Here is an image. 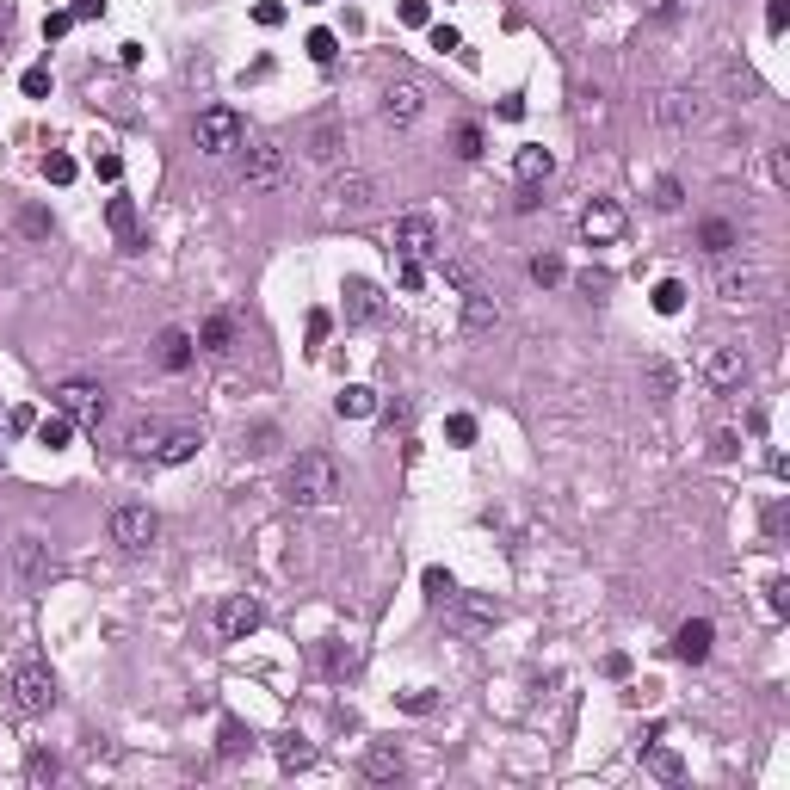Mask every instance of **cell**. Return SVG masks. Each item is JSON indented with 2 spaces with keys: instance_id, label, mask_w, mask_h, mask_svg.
<instances>
[{
  "instance_id": "cell-60",
  "label": "cell",
  "mask_w": 790,
  "mask_h": 790,
  "mask_svg": "<svg viewBox=\"0 0 790 790\" xmlns=\"http://www.w3.org/2000/svg\"><path fill=\"white\" fill-rule=\"evenodd\" d=\"M679 13V0H655V19H673Z\"/></svg>"
},
{
  "instance_id": "cell-42",
  "label": "cell",
  "mask_w": 790,
  "mask_h": 790,
  "mask_svg": "<svg viewBox=\"0 0 790 790\" xmlns=\"http://www.w3.org/2000/svg\"><path fill=\"white\" fill-rule=\"evenodd\" d=\"M686 192H679V179H655V210H679Z\"/></svg>"
},
{
  "instance_id": "cell-37",
  "label": "cell",
  "mask_w": 790,
  "mask_h": 790,
  "mask_svg": "<svg viewBox=\"0 0 790 790\" xmlns=\"http://www.w3.org/2000/svg\"><path fill=\"white\" fill-rule=\"evenodd\" d=\"M44 179H50V186H68V179H75V155H44Z\"/></svg>"
},
{
  "instance_id": "cell-19",
  "label": "cell",
  "mask_w": 790,
  "mask_h": 790,
  "mask_svg": "<svg viewBox=\"0 0 790 790\" xmlns=\"http://www.w3.org/2000/svg\"><path fill=\"white\" fill-rule=\"evenodd\" d=\"M710 642H716V624H710V618H692V624L673 630V655L698 667V661H710Z\"/></svg>"
},
{
  "instance_id": "cell-25",
  "label": "cell",
  "mask_w": 790,
  "mask_h": 790,
  "mask_svg": "<svg viewBox=\"0 0 790 790\" xmlns=\"http://www.w3.org/2000/svg\"><path fill=\"white\" fill-rule=\"evenodd\" d=\"M358 772H365L371 784H389V778H402V753H395V747H365Z\"/></svg>"
},
{
  "instance_id": "cell-24",
  "label": "cell",
  "mask_w": 790,
  "mask_h": 790,
  "mask_svg": "<svg viewBox=\"0 0 790 790\" xmlns=\"http://www.w3.org/2000/svg\"><path fill=\"white\" fill-rule=\"evenodd\" d=\"M105 223H112V235L124 241V254H136V247H142V235H136V204H130V198H112V204H105Z\"/></svg>"
},
{
  "instance_id": "cell-55",
  "label": "cell",
  "mask_w": 790,
  "mask_h": 790,
  "mask_svg": "<svg viewBox=\"0 0 790 790\" xmlns=\"http://www.w3.org/2000/svg\"><path fill=\"white\" fill-rule=\"evenodd\" d=\"M68 13H75V19H99L105 0H68Z\"/></svg>"
},
{
  "instance_id": "cell-2",
  "label": "cell",
  "mask_w": 790,
  "mask_h": 790,
  "mask_svg": "<svg viewBox=\"0 0 790 790\" xmlns=\"http://www.w3.org/2000/svg\"><path fill=\"white\" fill-rule=\"evenodd\" d=\"M241 186L247 192H278L284 179H291V149H284L278 136H254V142H241Z\"/></svg>"
},
{
  "instance_id": "cell-51",
  "label": "cell",
  "mask_w": 790,
  "mask_h": 790,
  "mask_svg": "<svg viewBox=\"0 0 790 790\" xmlns=\"http://www.w3.org/2000/svg\"><path fill=\"white\" fill-rule=\"evenodd\" d=\"M19 229H25V235H50V217H44V210H25Z\"/></svg>"
},
{
  "instance_id": "cell-54",
  "label": "cell",
  "mask_w": 790,
  "mask_h": 790,
  "mask_svg": "<svg viewBox=\"0 0 790 790\" xmlns=\"http://www.w3.org/2000/svg\"><path fill=\"white\" fill-rule=\"evenodd\" d=\"M328 328H334V321H328V309H315V315H309V340L321 346V340H328Z\"/></svg>"
},
{
  "instance_id": "cell-52",
  "label": "cell",
  "mask_w": 790,
  "mask_h": 790,
  "mask_svg": "<svg viewBox=\"0 0 790 790\" xmlns=\"http://www.w3.org/2000/svg\"><path fill=\"white\" fill-rule=\"evenodd\" d=\"M395 13H402V25H426V0H402Z\"/></svg>"
},
{
  "instance_id": "cell-58",
  "label": "cell",
  "mask_w": 790,
  "mask_h": 790,
  "mask_svg": "<svg viewBox=\"0 0 790 790\" xmlns=\"http://www.w3.org/2000/svg\"><path fill=\"white\" fill-rule=\"evenodd\" d=\"M772 179H778V186H790V161H784V149H772Z\"/></svg>"
},
{
  "instance_id": "cell-7",
  "label": "cell",
  "mask_w": 790,
  "mask_h": 790,
  "mask_svg": "<svg viewBox=\"0 0 790 790\" xmlns=\"http://www.w3.org/2000/svg\"><path fill=\"white\" fill-rule=\"evenodd\" d=\"M260 624H266V605H260L254 593H229V599L217 605V636H223V642H247Z\"/></svg>"
},
{
  "instance_id": "cell-38",
  "label": "cell",
  "mask_w": 790,
  "mask_h": 790,
  "mask_svg": "<svg viewBox=\"0 0 790 790\" xmlns=\"http://www.w3.org/2000/svg\"><path fill=\"white\" fill-rule=\"evenodd\" d=\"M309 760H315V753H309L303 741H278V766H284V772H303Z\"/></svg>"
},
{
  "instance_id": "cell-5",
  "label": "cell",
  "mask_w": 790,
  "mask_h": 790,
  "mask_svg": "<svg viewBox=\"0 0 790 790\" xmlns=\"http://www.w3.org/2000/svg\"><path fill=\"white\" fill-rule=\"evenodd\" d=\"M649 112H655V124H661L667 136H686V130L704 124V93H692V87H661Z\"/></svg>"
},
{
  "instance_id": "cell-20",
  "label": "cell",
  "mask_w": 790,
  "mask_h": 790,
  "mask_svg": "<svg viewBox=\"0 0 790 790\" xmlns=\"http://www.w3.org/2000/svg\"><path fill=\"white\" fill-rule=\"evenodd\" d=\"M155 358H161V371H186L192 358H198V340H192L186 328H167V334L155 340Z\"/></svg>"
},
{
  "instance_id": "cell-44",
  "label": "cell",
  "mask_w": 790,
  "mask_h": 790,
  "mask_svg": "<svg viewBox=\"0 0 790 790\" xmlns=\"http://www.w3.org/2000/svg\"><path fill=\"white\" fill-rule=\"evenodd\" d=\"M790 25V0H766V31L778 38V31Z\"/></svg>"
},
{
  "instance_id": "cell-26",
  "label": "cell",
  "mask_w": 790,
  "mask_h": 790,
  "mask_svg": "<svg viewBox=\"0 0 790 790\" xmlns=\"http://www.w3.org/2000/svg\"><path fill=\"white\" fill-rule=\"evenodd\" d=\"M198 445H204V439L192 433V426H179V433H167V439L155 445V463H192V457H198Z\"/></svg>"
},
{
  "instance_id": "cell-17",
  "label": "cell",
  "mask_w": 790,
  "mask_h": 790,
  "mask_svg": "<svg viewBox=\"0 0 790 790\" xmlns=\"http://www.w3.org/2000/svg\"><path fill=\"white\" fill-rule=\"evenodd\" d=\"M389 247H395V260H426L439 247L433 217H402V223H395V235H389Z\"/></svg>"
},
{
  "instance_id": "cell-43",
  "label": "cell",
  "mask_w": 790,
  "mask_h": 790,
  "mask_svg": "<svg viewBox=\"0 0 790 790\" xmlns=\"http://www.w3.org/2000/svg\"><path fill=\"white\" fill-rule=\"evenodd\" d=\"M19 87H25L31 99H50V68H25V75H19Z\"/></svg>"
},
{
  "instance_id": "cell-53",
  "label": "cell",
  "mask_w": 790,
  "mask_h": 790,
  "mask_svg": "<svg viewBox=\"0 0 790 790\" xmlns=\"http://www.w3.org/2000/svg\"><path fill=\"white\" fill-rule=\"evenodd\" d=\"M463 38H457V25H433V50H457Z\"/></svg>"
},
{
  "instance_id": "cell-22",
  "label": "cell",
  "mask_w": 790,
  "mask_h": 790,
  "mask_svg": "<svg viewBox=\"0 0 790 790\" xmlns=\"http://www.w3.org/2000/svg\"><path fill=\"white\" fill-rule=\"evenodd\" d=\"M513 173H519V186H544V179L556 173V155L537 149V142H525V149L513 155Z\"/></svg>"
},
{
  "instance_id": "cell-59",
  "label": "cell",
  "mask_w": 790,
  "mask_h": 790,
  "mask_svg": "<svg viewBox=\"0 0 790 790\" xmlns=\"http://www.w3.org/2000/svg\"><path fill=\"white\" fill-rule=\"evenodd\" d=\"M241 747H247V741H241V729H235V723H223V753H241Z\"/></svg>"
},
{
  "instance_id": "cell-34",
  "label": "cell",
  "mask_w": 790,
  "mask_h": 790,
  "mask_svg": "<svg viewBox=\"0 0 790 790\" xmlns=\"http://www.w3.org/2000/svg\"><path fill=\"white\" fill-rule=\"evenodd\" d=\"M161 439H167V426L142 420V426H130V439H124V445H130V451H149V457H155V445H161Z\"/></svg>"
},
{
  "instance_id": "cell-4",
  "label": "cell",
  "mask_w": 790,
  "mask_h": 790,
  "mask_svg": "<svg viewBox=\"0 0 790 790\" xmlns=\"http://www.w3.org/2000/svg\"><path fill=\"white\" fill-rule=\"evenodd\" d=\"M192 136H198L204 155H235L247 142V124H241V112H229V105H210V112H198Z\"/></svg>"
},
{
  "instance_id": "cell-8",
  "label": "cell",
  "mask_w": 790,
  "mask_h": 790,
  "mask_svg": "<svg viewBox=\"0 0 790 790\" xmlns=\"http://www.w3.org/2000/svg\"><path fill=\"white\" fill-rule=\"evenodd\" d=\"M303 155L315 167H340L346 161V124L340 118H309L303 124Z\"/></svg>"
},
{
  "instance_id": "cell-41",
  "label": "cell",
  "mask_w": 790,
  "mask_h": 790,
  "mask_svg": "<svg viewBox=\"0 0 790 790\" xmlns=\"http://www.w3.org/2000/svg\"><path fill=\"white\" fill-rule=\"evenodd\" d=\"M457 161H482V130H476V124L457 130Z\"/></svg>"
},
{
  "instance_id": "cell-29",
  "label": "cell",
  "mask_w": 790,
  "mask_h": 790,
  "mask_svg": "<svg viewBox=\"0 0 790 790\" xmlns=\"http://www.w3.org/2000/svg\"><path fill=\"white\" fill-rule=\"evenodd\" d=\"M31 433H38V445H50V451H62L68 439H75V420H68L62 408H50V414H44L38 426H31Z\"/></svg>"
},
{
  "instance_id": "cell-27",
  "label": "cell",
  "mask_w": 790,
  "mask_h": 790,
  "mask_svg": "<svg viewBox=\"0 0 790 790\" xmlns=\"http://www.w3.org/2000/svg\"><path fill=\"white\" fill-rule=\"evenodd\" d=\"M642 766H649L661 784H686V760H679L673 747H642Z\"/></svg>"
},
{
  "instance_id": "cell-45",
  "label": "cell",
  "mask_w": 790,
  "mask_h": 790,
  "mask_svg": "<svg viewBox=\"0 0 790 790\" xmlns=\"http://www.w3.org/2000/svg\"><path fill=\"white\" fill-rule=\"evenodd\" d=\"M68 31H75V13H68V7L44 19V38H68Z\"/></svg>"
},
{
  "instance_id": "cell-56",
  "label": "cell",
  "mask_w": 790,
  "mask_h": 790,
  "mask_svg": "<svg viewBox=\"0 0 790 790\" xmlns=\"http://www.w3.org/2000/svg\"><path fill=\"white\" fill-rule=\"evenodd\" d=\"M328 667H334V673H352V667H358V655H352V649H328Z\"/></svg>"
},
{
  "instance_id": "cell-57",
  "label": "cell",
  "mask_w": 790,
  "mask_h": 790,
  "mask_svg": "<svg viewBox=\"0 0 790 790\" xmlns=\"http://www.w3.org/2000/svg\"><path fill=\"white\" fill-rule=\"evenodd\" d=\"M735 445H741L735 433H716V445H710V451H716V457H723V463H729V457H735Z\"/></svg>"
},
{
  "instance_id": "cell-10",
  "label": "cell",
  "mask_w": 790,
  "mask_h": 790,
  "mask_svg": "<svg viewBox=\"0 0 790 790\" xmlns=\"http://www.w3.org/2000/svg\"><path fill=\"white\" fill-rule=\"evenodd\" d=\"M698 377H704L710 389H741V383H747V352H741L735 340H716V346L704 352Z\"/></svg>"
},
{
  "instance_id": "cell-3",
  "label": "cell",
  "mask_w": 790,
  "mask_h": 790,
  "mask_svg": "<svg viewBox=\"0 0 790 790\" xmlns=\"http://www.w3.org/2000/svg\"><path fill=\"white\" fill-rule=\"evenodd\" d=\"M7 692H13V704H19L25 716H50L56 679H50V667H44L38 655H13V661H7Z\"/></svg>"
},
{
  "instance_id": "cell-15",
  "label": "cell",
  "mask_w": 790,
  "mask_h": 790,
  "mask_svg": "<svg viewBox=\"0 0 790 790\" xmlns=\"http://www.w3.org/2000/svg\"><path fill=\"white\" fill-rule=\"evenodd\" d=\"M50 402L68 414V420H99L105 414V395H99V383H87V377H68V383H56V395Z\"/></svg>"
},
{
  "instance_id": "cell-16",
  "label": "cell",
  "mask_w": 790,
  "mask_h": 790,
  "mask_svg": "<svg viewBox=\"0 0 790 790\" xmlns=\"http://www.w3.org/2000/svg\"><path fill=\"white\" fill-rule=\"evenodd\" d=\"M760 291H766V278L753 272V266L716 260V297H723V303H760Z\"/></svg>"
},
{
  "instance_id": "cell-30",
  "label": "cell",
  "mask_w": 790,
  "mask_h": 790,
  "mask_svg": "<svg viewBox=\"0 0 790 790\" xmlns=\"http://www.w3.org/2000/svg\"><path fill=\"white\" fill-rule=\"evenodd\" d=\"M235 346V315H210L198 328V352H229Z\"/></svg>"
},
{
  "instance_id": "cell-31",
  "label": "cell",
  "mask_w": 790,
  "mask_h": 790,
  "mask_svg": "<svg viewBox=\"0 0 790 790\" xmlns=\"http://www.w3.org/2000/svg\"><path fill=\"white\" fill-rule=\"evenodd\" d=\"M25 778H31V784H38V790H50V784L62 778V760H56V753H50V747H38V753H31V760H25Z\"/></svg>"
},
{
  "instance_id": "cell-33",
  "label": "cell",
  "mask_w": 790,
  "mask_h": 790,
  "mask_svg": "<svg viewBox=\"0 0 790 790\" xmlns=\"http://www.w3.org/2000/svg\"><path fill=\"white\" fill-rule=\"evenodd\" d=\"M420 587H426V599H433V605H445V599L457 593V581H451V568H426V574H420Z\"/></svg>"
},
{
  "instance_id": "cell-18",
  "label": "cell",
  "mask_w": 790,
  "mask_h": 790,
  "mask_svg": "<svg viewBox=\"0 0 790 790\" xmlns=\"http://www.w3.org/2000/svg\"><path fill=\"white\" fill-rule=\"evenodd\" d=\"M420 112H426V87H414V81H395V87L383 93V124L408 130V124H420Z\"/></svg>"
},
{
  "instance_id": "cell-61",
  "label": "cell",
  "mask_w": 790,
  "mask_h": 790,
  "mask_svg": "<svg viewBox=\"0 0 790 790\" xmlns=\"http://www.w3.org/2000/svg\"><path fill=\"white\" fill-rule=\"evenodd\" d=\"M0 31H7V13H0Z\"/></svg>"
},
{
  "instance_id": "cell-21",
  "label": "cell",
  "mask_w": 790,
  "mask_h": 790,
  "mask_svg": "<svg viewBox=\"0 0 790 790\" xmlns=\"http://www.w3.org/2000/svg\"><path fill=\"white\" fill-rule=\"evenodd\" d=\"M494 321H500V303L482 291V284H476V291H463V334H488Z\"/></svg>"
},
{
  "instance_id": "cell-50",
  "label": "cell",
  "mask_w": 790,
  "mask_h": 790,
  "mask_svg": "<svg viewBox=\"0 0 790 790\" xmlns=\"http://www.w3.org/2000/svg\"><path fill=\"white\" fill-rule=\"evenodd\" d=\"M649 383H655V402H667V395H673V371L667 365H649Z\"/></svg>"
},
{
  "instance_id": "cell-35",
  "label": "cell",
  "mask_w": 790,
  "mask_h": 790,
  "mask_svg": "<svg viewBox=\"0 0 790 790\" xmlns=\"http://www.w3.org/2000/svg\"><path fill=\"white\" fill-rule=\"evenodd\" d=\"M303 50H309V62H334L340 56V38H334V31H309Z\"/></svg>"
},
{
  "instance_id": "cell-48",
  "label": "cell",
  "mask_w": 790,
  "mask_h": 790,
  "mask_svg": "<svg viewBox=\"0 0 790 790\" xmlns=\"http://www.w3.org/2000/svg\"><path fill=\"white\" fill-rule=\"evenodd\" d=\"M395 278H402V291H420V284H426V266H420V260H402V272H395Z\"/></svg>"
},
{
  "instance_id": "cell-32",
  "label": "cell",
  "mask_w": 790,
  "mask_h": 790,
  "mask_svg": "<svg viewBox=\"0 0 790 790\" xmlns=\"http://www.w3.org/2000/svg\"><path fill=\"white\" fill-rule=\"evenodd\" d=\"M649 303H655V315H679V309H686V284H679V278H661Z\"/></svg>"
},
{
  "instance_id": "cell-40",
  "label": "cell",
  "mask_w": 790,
  "mask_h": 790,
  "mask_svg": "<svg viewBox=\"0 0 790 790\" xmlns=\"http://www.w3.org/2000/svg\"><path fill=\"white\" fill-rule=\"evenodd\" d=\"M445 439L451 445H476V414H451L445 420Z\"/></svg>"
},
{
  "instance_id": "cell-14",
  "label": "cell",
  "mask_w": 790,
  "mask_h": 790,
  "mask_svg": "<svg viewBox=\"0 0 790 790\" xmlns=\"http://www.w3.org/2000/svg\"><path fill=\"white\" fill-rule=\"evenodd\" d=\"M328 198H334V210H352V217H358V210H371V204L383 198V186H377V179H371V173H358V167H346V173H334V186H328Z\"/></svg>"
},
{
  "instance_id": "cell-23",
  "label": "cell",
  "mask_w": 790,
  "mask_h": 790,
  "mask_svg": "<svg viewBox=\"0 0 790 790\" xmlns=\"http://www.w3.org/2000/svg\"><path fill=\"white\" fill-rule=\"evenodd\" d=\"M735 241H741V235H735L729 217H704V223H698V247H704L710 260H729V254H735Z\"/></svg>"
},
{
  "instance_id": "cell-12",
  "label": "cell",
  "mask_w": 790,
  "mask_h": 790,
  "mask_svg": "<svg viewBox=\"0 0 790 790\" xmlns=\"http://www.w3.org/2000/svg\"><path fill=\"white\" fill-rule=\"evenodd\" d=\"M7 562H13V574H19V587H50V574H56V562H50V544H44V537H13Z\"/></svg>"
},
{
  "instance_id": "cell-1",
  "label": "cell",
  "mask_w": 790,
  "mask_h": 790,
  "mask_svg": "<svg viewBox=\"0 0 790 790\" xmlns=\"http://www.w3.org/2000/svg\"><path fill=\"white\" fill-rule=\"evenodd\" d=\"M340 494V470H334V457H321V451H303L291 470H284V500L291 507H328V500Z\"/></svg>"
},
{
  "instance_id": "cell-13",
  "label": "cell",
  "mask_w": 790,
  "mask_h": 790,
  "mask_svg": "<svg viewBox=\"0 0 790 790\" xmlns=\"http://www.w3.org/2000/svg\"><path fill=\"white\" fill-rule=\"evenodd\" d=\"M445 612H451V624H457L463 636H476V630H494V624H500V605H494L488 593H451V599H445Z\"/></svg>"
},
{
  "instance_id": "cell-6",
  "label": "cell",
  "mask_w": 790,
  "mask_h": 790,
  "mask_svg": "<svg viewBox=\"0 0 790 790\" xmlns=\"http://www.w3.org/2000/svg\"><path fill=\"white\" fill-rule=\"evenodd\" d=\"M155 537H161V513H155V507H118V513H112V544H118L124 556L155 550Z\"/></svg>"
},
{
  "instance_id": "cell-36",
  "label": "cell",
  "mask_w": 790,
  "mask_h": 790,
  "mask_svg": "<svg viewBox=\"0 0 790 790\" xmlns=\"http://www.w3.org/2000/svg\"><path fill=\"white\" fill-rule=\"evenodd\" d=\"M439 272H445V284H457V291H476V284H482L470 260H439Z\"/></svg>"
},
{
  "instance_id": "cell-47",
  "label": "cell",
  "mask_w": 790,
  "mask_h": 790,
  "mask_svg": "<svg viewBox=\"0 0 790 790\" xmlns=\"http://www.w3.org/2000/svg\"><path fill=\"white\" fill-rule=\"evenodd\" d=\"M93 173H99V179H124V161L105 149V155H93Z\"/></svg>"
},
{
  "instance_id": "cell-28",
  "label": "cell",
  "mask_w": 790,
  "mask_h": 790,
  "mask_svg": "<svg viewBox=\"0 0 790 790\" xmlns=\"http://www.w3.org/2000/svg\"><path fill=\"white\" fill-rule=\"evenodd\" d=\"M334 408H340V420H365V414H377V389H365V383H346Z\"/></svg>"
},
{
  "instance_id": "cell-9",
  "label": "cell",
  "mask_w": 790,
  "mask_h": 790,
  "mask_svg": "<svg viewBox=\"0 0 790 790\" xmlns=\"http://www.w3.org/2000/svg\"><path fill=\"white\" fill-rule=\"evenodd\" d=\"M624 229H630V217H624L618 198H593V204L581 210V241H587V247H612Z\"/></svg>"
},
{
  "instance_id": "cell-46",
  "label": "cell",
  "mask_w": 790,
  "mask_h": 790,
  "mask_svg": "<svg viewBox=\"0 0 790 790\" xmlns=\"http://www.w3.org/2000/svg\"><path fill=\"white\" fill-rule=\"evenodd\" d=\"M278 445V426H254V439H247V451H254V457H266Z\"/></svg>"
},
{
  "instance_id": "cell-49",
  "label": "cell",
  "mask_w": 790,
  "mask_h": 790,
  "mask_svg": "<svg viewBox=\"0 0 790 790\" xmlns=\"http://www.w3.org/2000/svg\"><path fill=\"white\" fill-rule=\"evenodd\" d=\"M254 25H266V31L284 25V7H278V0H260V7H254Z\"/></svg>"
},
{
  "instance_id": "cell-39",
  "label": "cell",
  "mask_w": 790,
  "mask_h": 790,
  "mask_svg": "<svg viewBox=\"0 0 790 790\" xmlns=\"http://www.w3.org/2000/svg\"><path fill=\"white\" fill-rule=\"evenodd\" d=\"M531 278H537V284H562V278H568V266H562L556 254H537V260H531Z\"/></svg>"
},
{
  "instance_id": "cell-11",
  "label": "cell",
  "mask_w": 790,
  "mask_h": 790,
  "mask_svg": "<svg viewBox=\"0 0 790 790\" xmlns=\"http://www.w3.org/2000/svg\"><path fill=\"white\" fill-rule=\"evenodd\" d=\"M340 309H346L352 328H377V321L389 315V303H383V291H377L371 278H346L340 284Z\"/></svg>"
}]
</instances>
